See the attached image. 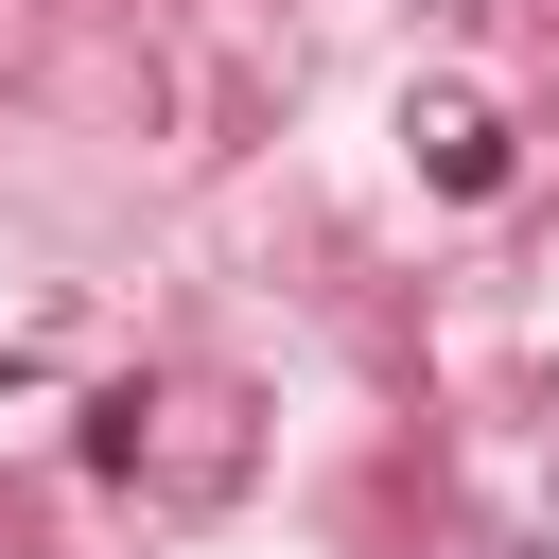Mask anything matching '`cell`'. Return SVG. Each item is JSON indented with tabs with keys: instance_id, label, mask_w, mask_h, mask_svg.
Here are the masks:
<instances>
[{
	"instance_id": "cell-2",
	"label": "cell",
	"mask_w": 559,
	"mask_h": 559,
	"mask_svg": "<svg viewBox=\"0 0 559 559\" xmlns=\"http://www.w3.org/2000/svg\"><path fill=\"white\" fill-rule=\"evenodd\" d=\"M524 559H542V542H524Z\"/></svg>"
},
{
	"instance_id": "cell-1",
	"label": "cell",
	"mask_w": 559,
	"mask_h": 559,
	"mask_svg": "<svg viewBox=\"0 0 559 559\" xmlns=\"http://www.w3.org/2000/svg\"><path fill=\"white\" fill-rule=\"evenodd\" d=\"M419 175L437 192H507V122L489 105H419Z\"/></svg>"
}]
</instances>
